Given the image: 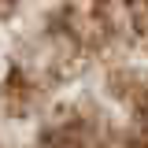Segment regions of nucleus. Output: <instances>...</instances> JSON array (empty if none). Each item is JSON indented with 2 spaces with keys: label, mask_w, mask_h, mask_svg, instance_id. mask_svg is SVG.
Instances as JSON below:
<instances>
[{
  "label": "nucleus",
  "mask_w": 148,
  "mask_h": 148,
  "mask_svg": "<svg viewBox=\"0 0 148 148\" xmlns=\"http://www.w3.org/2000/svg\"><path fill=\"white\" fill-rule=\"evenodd\" d=\"M45 148H108L89 119H59L45 133Z\"/></svg>",
  "instance_id": "obj_1"
}]
</instances>
